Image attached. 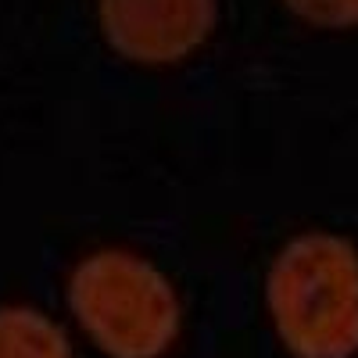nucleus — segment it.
I'll list each match as a JSON object with an SVG mask.
<instances>
[{"mask_svg":"<svg viewBox=\"0 0 358 358\" xmlns=\"http://www.w3.org/2000/svg\"><path fill=\"white\" fill-rule=\"evenodd\" d=\"M268 308L297 358L358 351V255L330 233L297 236L268 273Z\"/></svg>","mask_w":358,"mask_h":358,"instance_id":"obj_1","label":"nucleus"},{"mask_svg":"<svg viewBox=\"0 0 358 358\" xmlns=\"http://www.w3.org/2000/svg\"><path fill=\"white\" fill-rule=\"evenodd\" d=\"M72 308L115 358H155L179 326V305L165 276L126 251H101L76 268Z\"/></svg>","mask_w":358,"mask_h":358,"instance_id":"obj_2","label":"nucleus"},{"mask_svg":"<svg viewBox=\"0 0 358 358\" xmlns=\"http://www.w3.org/2000/svg\"><path fill=\"white\" fill-rule=\"evenodd\" d=\"M108 40L136 62H176L212 29L215 0H101Z\"/></svg>","mask_w":358,"mask_h":358,"instance_id":"obj_3","label":"nucleus"},{"mask_svg":"<svg viewBox=\"0 0 358 358\" xmlns=\"http://www.w3.org/2000/svg\"><path fill=\"white\" fill-rule=\"evenodd\" d=\"M0 358H72L69 341L50 319L29 308L0 312Z\"/></svg>","mask_w":358,"mask_h":358,"instance_id":"obj_4","label":"nucleus"},{"mask_svg":"<svg viewBox=\"0 0 358 358\" xmlns=\"http://www.w3.org/2000/svg\"><path fill=\"white\" fill-rule=\"evenodd\" d=\"M287 4L315 25H358V0H287Z\"/></svg>","mask_w":358,"mask_h":358,"instance_id":"obj_5","label":"nucleus"}]
</instances>
